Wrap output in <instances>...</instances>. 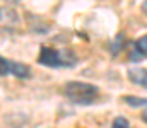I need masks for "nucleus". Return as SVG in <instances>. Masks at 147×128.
Returning <instances> with one entry per match:
<instances>
[{"label": "nucleus", "instance_id": "f257e3e1", "mask_svg": "<svg viewBox=\"0 0 147 128\" xmlns=\"http://www.w3.org/2000/svg\"><path fill=\"white\" fill-rule=\"evenodd\" d=\"M63 96L75 104H80V106H87V104H92L98 96H99V89L92 84H87V82H79V80H72V82H67L62 89Z\"/></svg>", "mask_w": 147, "mask_h": 128}, {"label": "nucleus", "instance_id": "f03ea898", "mask_svg": "<svg viewBox=\"0 0 147 128\" xmlns=\"http://www.w3.org/2000/svg\"><path fill=\"white\" fill-rule=\"evenodd\" d=\"M38 62L41 65H46V67L62 68V67H74L77 63V58L74 56V53H70V51H60V50L45 46L39 51Z\"/></svg>", "mask_w": 147, "mask_h": 128}, {"label": "nucleus", "instance_id": "7ed1b4c3", "mask_svg": "<svg viewBox=\"0 0 147 128\" xmlns=\"http://www.w3.org/2000/svg\"><path fill=\"white\" fill-rule=\"evenodd\" d=\"M142 58H147V34L139 38L134 43V48L130 51V60L132 62H140Z\"/></svg>", "mask_w": 147, "mask_h": 128}, {"label": "nucleus", "instance_id": "20e7f679", "mask_svg": "<svg viewBox=\"0 0 147 128\" xmlns=\"http://www.w3.org/2000/svg\"><path fill=\"white\" fill-rule=\"evenodd\" d=\"M128 79L137 85H142L147 89V68H130Z\"/></svg>", "mask_w": 147, "mask_h": 128}, {"label": "nucleus", "instance_id": "39448f33", "mask_svg": "<svg viewBox=\"0 0 147 128\" xmlns=\"http://www.w3.org/2000/svg\"><path fill=\"white\" fill-rule=\"evenodd\" d=\"M10 74L19 77V79H28L31 77V68L24 63H19V62H12L10 63Z\"/></svg>", "mask_w": 147, "mask_h": 128}, {"label": "nucleus", "instance_id": "423d86ee", "mask_svg": "<svg viewBox=\"0 0 147 128\" xmlns=\"http://www.w3.org/2000/svg\"><path fill=\"white\" fill-rule=\"evenodd\" d=\"M10 63H12L10 60L0 56V77H5V75L10 74Z\"/></svg>", "mask_w": 147, "mask_h": 128}, {"label": "nucleus", "instance_id": "0eeeda50", "mask_svg": "<svg viewBox=\"0 0 147 128\" xmlns=\"http://www.w3.org/2000/svg\"><path fill=\"white\" fill-rule=\"evenodd\" d=\"M125 101L134 106V108H139V106H147V99H140V97H135V96H127Z\"/></svg>", "mask_w": 147, "mask_h": 128}, {"label": "nucleus", "instance_id": "6e6552de", "mask_svg": "<svg viewBox=\"0 0 147 128\" xmlns=\"http://www.w3.org/2000/svg\"><path fill=\"white\" fill-rule=\"evenodd\" d=\"M111 128H132V127H130V123H128L127 118H123V116H116L115 121H113V125H111Z\"/></svg>", "mask_w": 147, "mask_h": 128}, {"label": "nucleus", "instance_id": "1a4fd4ad", "mask_svg": "<svg viewBox=\"0 0 147 128\" xmlns=\"http://www.w3.org/2000/svg\"><path fill=\"white\" fill-rule=\"evenodd\" d=\"M121 40H123V34H120L115 41H113V44H111V50H113V55H118V50H120V46H121Z\"/></svg>", "mask_w": 147, "mask_h": 128}, {"label": "nucleus", "instance_id": "9d476101", "mask_svg": "<svg viewBox=\"0 0 147 128\" xmlns=\"http://www.w3.org/2000/svg\"><path fill=\"white\" fill-rule=\"evenodd\" d=\"M142 10L147 14V2H144V5H142Z\"/></svg>", "mask_w": 147, "mask_h": 128}, {"label": "nucleus", "instance_id": "9b49d317", "mask_svg": "<svg viewBox=\"0 0 147 128\" xmlns=\"http://www.w3.org/2000/svg\"><path fill=\"white\" fill-rule=\"evenodd\" d=\"M142 118H144V121H147V111H144V113H142Z\"/></svg>", "mask_w": 147, "mask_h": 128}, {"label": "nucleus", "instance_id": "f8f14e48", "mask_svg": "<svg viewBox=\"0 0 147 128\" xmlns=\"http://www.w3.org/2000/svg\"><path fill=\"white\" fill-rule=\"evenodd\" d=\"M0 19H2V10H0Z\"/></svg>", "mask_w": 147, "mask_h": 128}]
</instances>
